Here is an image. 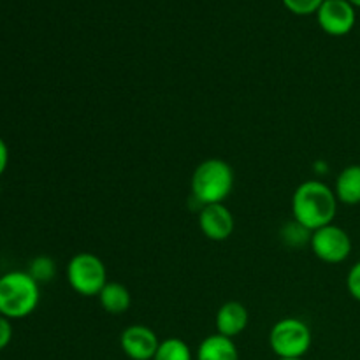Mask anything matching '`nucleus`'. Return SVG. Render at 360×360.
Masks as SVG:
<instances>
[{
	"instance_id": "f257e3e1",
	"label": "nucleus",
	"mask_w": 360,
	"mask_h": 360,
	"mask_svg": "<svg viewBox=\"0 0 360 360\" xmlns=\"http://www.w3.org/2000/svg\"><path fill=\"white\" fill-rule=\"evenodd\" d=\"M292 214L306 231L315 232L334 224L338 214V197L329 185L316 179L301 183L292 195Z\"/></svg>"
},
{
	"instance_id": "f03ea898",
	"label": "nucleus",
	"mask_w": 360,
	"mask_h": 360,
	"mask_svg": "<svg viewBox=\"0 0 360 360\" xmlns=\"http://www.w3.org/2000/svg\"><path fill=\"white\" fill-rule=\"evenodd\" d=\"M41 301V287L28 271H11L0 276V315L20 320L32 315Z\"/></svg>"
},
{
	"instance_id": "7ed1b4c3",
	"label": "nucleus",
	"mask_w": 360,
	"mask_h": 360,
	"mask_svg": "<svg viewBox=\"0 0 360 360\" xmlns=\"http://www.w3.org/2000/svg\"><path fill=\"white\" fill-rule=\"evenodd\" d=\"M190 188L200 206L224 204L234 188V171L221 158H207L193 171Z\"/></svg>"
},
{
	"instance_id": "20e7f679",
	"label": "nucleus",
	"mask_w": 360,
	"mask_h": 360,
	"mask_svg": "<svg viewBox=\"0 0 360 360\" xmlns=\"http://www.w3.org/2000/svg\"><path fill=\"white\" fill-rule=\"evenodd\" d=\"M67 283L83 297H97L108 283V269L95 253L79 252L67 264Z\"/></svg>"
},
{
	"instance_id": "39448f33",
	"label": "nucleus",
	"mask_w": 360,
	"mask_h": 360,
	"mask_svg": "<svg viewBox=\"0 0 360 360\" xmlns=\"http://www.w3.org/2000/svg\"><path fill=\"white\" fill-rule=\"evenodd\" d=\"M311 329L302 320L281 319L269 333V347L278 359H302L311 348Z\"/></svg>"
},
{
	"instance_id": "423d86ee",
	"label": "nucleus",
	"mask_w": 360,
	"mask_h": 360,
	"mask_svg": "<svg viewBox=\"0 0 360 360\" xmlns=\"http://www.w3.org/2000/svg\"><path fill=\"white\" fill-rule=\"evenodd\" d=\"M309 246L319 260L326 264H341L350 257L352 238L345 229L336 224L326 225L311 232Z\"/></svg>"
},
{
	"instance_id": "0eeeda50",
	"label": "nucleus",
	"mask_w": 360,
	"mask_h": 360,
	"mask_svg": "<svg viewBox=\"0 0 360 360\" xmlns=\"http://www.w3.org/2000/svg\"><path fill=\"white\" fill-rule=\"evenodd\" d=\"M316 20L326 34L341 37L354 30L357 13L350 0H323L316 11Z\"/></svg>"
},
{
	"instance_id": "6e6552de",
	"label": "nucleus",
	"mask_w": 360,
	"mask_h": 360,
	"mask_svg": "<svg viewBox=\"0 0 360 360\" xmlns=\"http://www.w3.org/2000/svg\"><path fill=\"white\" fill-rule=\"evenodd\" d=\"M120 347L130 360H153L160 347L157 333L146 326H129L120 336Z\"/></svg>"
},
{
	"instance_id": "1a4fd4ad",
	"label": "nucleus",
	"mask_w": 360,
	"mask_h": 360,
	"mask_svg": "<svg viewBox=\"0 0 360 360\" xmlns=\"http://www.w3.org/2000/svg\"><path fill=\"white\" fill-rule=\"evenodd\" d=\"M199 227L204 238H207L210 241H227L234 234V214L225 204H207V206L200 207Z\"/></svg>"
},
{
	"instance_id": "9d476101",
	"label": "nucleus",
	"mask_w": 360,
	"mask_h": 360,
	"mask_svg": "<svg viewBox=\"0 0 360 360\" xmlns=\"http://www.w3.org/2000/svg\"><path fill=\"white\" fill-rule=\"evenodd\" d=\"M250 323V313L243 302L229 301L220 306L217 311V319H214V326H217V333L225 338L234 340Z\"/></svg>"
},
{
	"instance_id": "9b49d317",
	"label": "nucleus",
	"mask_w": 360,
	"mask_h": 360,
	"mask_svg": "<svg viewBox=\"0 0 360 360\" xmlns=\"http://www.w3.org/2000/svg\"><path fill=\"white\" fill-rule=\"evenodd\" d=\"M195 360H239V352L234 340L217 333L200 341Z\"/></svg>"
},
{
	"instance_id": "f8f14e48",
	"label": "nucleus",
	"mask_w": 360,
	"mask_h": 360,
	"mask_svg": "<svg viewBox=\"0 0 360 360\" xmlns=\"http://www.w3.org/2000/svg\"><path fill=\"white\" fill-rule=\"evenodd\" d=\"M334 193L338 197V202H343L347 206L360 204V164L347 165L338 174Z\"/></svg>"
},
{
	"instance_id": "ddd939ff",
	"label": "nucleus",
	"mask_w": 360,
	"mask_h": 360,
	"mask_svg": "<svg viewBox=\"0 0 360 360\" xmlns=\"http://www.w3.org/2000/svg\"><path fill=\"white\" fill-rule=\"evenodd\" d=\"M97 297L102 309L109 315H122V313L129 311L130 304H132V295H130L129 288L118 281H108Z\"/></svg>"
},
{
	"instance_id": "4468645a",
	"label": "nucleus",
	"mask_w": 360,
	"mask_h": 360,
	"mask_svg": "<svg viewBox=\"0 0 360 360\" xmlns=\"http://www.w3.org/2000/svg\"><path fill=\"white\" fill-rule=\"evenodd\" d=\"M153 360H193L192 348L179 338H167L160 341Z\"/></svg>"
},
{
	"instance_id": "2eb2a0df",
	"label": "nucleus",
	"mask_w": 360,
	"mask_h": 360,
	"mask_svg": "<svg viewBox=\"0 0 360 360\" xmlns=\"http://www.w3.org/2000/svg\"><path fill=\"white\" fill-rule=\"evenodd\" d=\"M28 274L37 281L39 285L46 283L53 278L55 274V262L48 257H37V259L32 260L30 269H28Z\"/></svg>"
},
{
	"instance_id": "dca6fc26",
	"label": "nucleus",
	"mask_w": 360,
	"mask_h": 360,
	"mask_svg": "<svg viewBox=\"0 0 360 360\" xmlns=\"http://www.w3.org/2000/svg\"><path fill=\"white\" fill-rule=\"evenodd\" d=\"M323 0H283L285 7L294 14H316Z\"/></svg>"
},
{
	"instance_id": "f3484780",
	"label": "nucleus",
	"mask_w": 360,
	"mask_h": 360,
	"mask_svg": "<svg viewBox=\"0 0 360 360\" xmlns=\"http://www.w3.org/2000/svg\"><path fill=\"white\" fill-rule=\"evenodd\" d=\"M347 288L348 294L360 302V260L350 267L347 276Z\"/></svg>"
},
{
	"instance_id": "a211bd4d",
	"label": "nucleus",
	"mask_w": 360,
	"mask_h": 360,
	"mask_svg": "<svg viewBox=\"0 0 360 360\" xmlns=\"http://www.w3.org/2000/svg\"><path fill=\"white\" fill-rule=\"evenodd\" d=\"M11 340H13V326H11V320L0 315V352L9 347Z\"/></svg>"
},
{
	"instance_id": "6ab92c4d",
	"label": "nucleus",
	"mask_w": 360,
	"mask_h": 360,
	"mask_svg": "<svg viewBox=\"0 0 360 360\" xmlns=\"http://www.w3.org/2000/svg\"><path fill=\"white\" fill-rule=\"evenodd\" d=\"M7 165H9V148H7L6 141L0 137V176L6 172Z\"/></svg>"
},
{
	"instance_id": "aec40b11",
	"label": "nucleus",
	"mask_w": 360,
	"mask_h": 360,
	"mask_svg": "<svg viewBox=\"0 0 360 360\" xmlns=\"http://www.w3.org/2000/svg\"><path fill=\"white\" fill-rule=\"evenodd\" d=\"M350 2H352V4H354V6H355V7H360V0H350Z\"/></svg>"
},
{
	"instance_id": "412c9836",
	"label": "nucleus",
	"mask_w": 360,
	"mask_h": 360,
	"mask_svg": "<svg viewBox=\"0 0 360 360\" xmlns=\"http://www.w3.org/2000/svg\"><path fill=\"white\" fill-rule=\"evenodd\" d=\"M278 360H304V359H278Z\"/></svg>"
}]
</instances>
